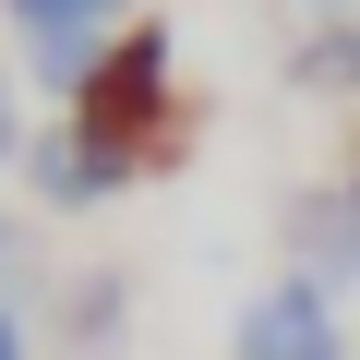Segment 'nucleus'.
Returning <instances> with one entry per match:
<instances>
[{"label": "nucleus", "instance_id": "1", "mask_svg": "<svg viewBox=\"0 0 360 360\" xmlns=\"http://www.w3.org/2000/svg\"><path fill=\"white\" fill-rule=\"evenodd\" d=\"M72 120L144 168V144H156V120H168V25H132V37L108 49V72L72 96Z\"/></svg>", "mask_w": 360, "mask_h": 360}, {"label": "nucleus", "instance_id": "2", "mask_svg": "<svg viewBox=\"0 0 360 360\" xmlns=\"http://www.w3.org/2000/svg\"><path fill=\"white\" fill-rule=\"evenodd\" d=\"M240 360H348L336 288H312V276H264V288L240 300Z\"/></svg>", "mask_w": 360, "mask_h": 360}, {"label": "nucleus", "instance_id": "3", "mask_svg": "<svg viewBox=\"0 0 360 360\" xmlns=\"http://www.w3.org/2000/svg\"><path fill=\"white\" fill-rule=\"evenodd\" d=\"M288 264H300L312 288H348V276H360V168L336 180V193H300V205H288Z\"/></svg>", "mask_w": 360, "mask_h": 360}, {"label": "nucleus", "instance_id": "4", "mask_svg": "<svg viewBox=\"0 0 360 360\" xmlns=\"http://www.w3.org/2000/svg\"><path fill=\"white\" fill-rule=\"evenodd\" d=\"M25 168H37V193H49V205H108L120 180H132V156H120V144H96L84 120H49V132L25 144Z\"/></svg>", "mask_w": 360, "mask_h": 360}, {"label": "nucleus", "instance_id": "5", "mask_svg": "<svg viewBox=\"0 0 360 360\" xmlns=\"http://www.w3.org/2000/svg\"><path fill=\"white\" fill-rule=\"evenodd\" d=\"M0 13H13L25 49H120V37H132V25H120L132 0H0Z\"/></svg>", "mask_w": 360, "mask_h": 360}, {"label": "nucleus", "instance_id": "6", "mask_svg": "<svg viewBox=\"0 0 360 360\" xmlns=\"http://www.w3.org/2000/svg\"><path fill=\"white\" fill-rule=\"evenodd\" d=\"M300 84H360V25L312 37V49H300Z\"/></svg>", "mask_w": 360, "mask_h": 360}, {"label": "nucleus", "instance_id": "7", "mask_svg": "<svg viewBox=\"0 0 360 360\" xmlns=\"http://www.w3.org/2000/svg\"><path fill=\"white\" fill-rule=\"evenodd\" d=\"M25 144V108H13V72H0V156Z\"/></svg>", "mask_w": 360, "mask_h": 360}, {"label": "nucleus", "instance_id": "8", "mask_svg": "<svg viewBox=\"0 0 360 360\" xmlns=\"http://www.w3.org/2000/svg\"><path fill=\"white\" fill-rule=\"evenodd\" d=\"M0 360H25V324H13V300H0Z\"/></svg>", "mask_w": 360, "mask_h": 360}, {"label": "nucleus", "instance_id": "9", "mask_svg": "<svg viewBox=\"0 0 360 360\" xmlns=\"http://www.w3.org/2000/svg\"><path fill=\"white\" fill-rule=\"evenodd\" d=\"M0 252H13V229H0Z\"/></svg>", "mask_w": 360, "mask_h": 360}]
</instances>
